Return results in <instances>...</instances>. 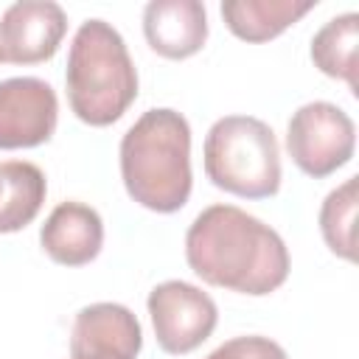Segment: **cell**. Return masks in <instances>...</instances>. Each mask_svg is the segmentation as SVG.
I'll return each instance as SVG.
<instances>
[{"mask_svg": "<svg viewBox=\"0 0 359 359\" xmlns=\"http://www.w3.org/2000/svg\"><path fill=\"white\" fill-rule=\"evenodd\" d=\"M185 261L205 283L250 297L280 289L292 266L283 238L236 205H210L191 222Z\"/></svg>", "mask_w": 359, "mask_h": 359, "instance_id": "6da1fadb", "label": "cell"}, {"mask_svg": "<svg viewBox=\"0 0 359 359\" xmlns=\"http://www.w3.org/2000/svg\"><path fill=\"white\" fill-rule=\"evenodd\" d=\"M126 194L154 210L174 213L191 196V126L171 107L146 109L121 137Z\"/></svg>", "mask_w": 359, "mask_h": 359, "instance_id": "7a4b0ae2", "label": "cell"}, {"mask_svg": "<svg viewBox=\"0 0 359 359\" xmlns=\"http://www.w3.org/2000/svg\"><path fill=\"white\" fill-rule=\"evenodd\" d=\"M67 101L90 126L115 123L137 98V70L123 36L107 20L79 25L67 53Z\"/></svg>", "mask_w": 359, "mask_h": 359, "instance_id": "3957f363", "label": "cell"}, {"mask_svg": "<svg viewBox=\"0 0 359 359\" xmlns=\"http://www.w3.org/2000/svg\"><path fill=\"white\" fill-rule=\"evenodd\" d=\"M208 180L241 199H266L280 188V149L269 123L252 115H224L205 135Z\"/></svg>", "mask_w": 359, "mask_h": 359, "instance_id": "277c9868", "label": "cell"}, {"mask_svg": "<svg viewBox=\"0 0 359 359\" xmlns=\"http://www.w3.org/2000/svg\"><path fill=\"white\" fill-rule=\"evenodd\" d=\"M353 149L356 126L337 104L309 101L292 112L286 126V151L303 174L323 180L351 163Z\"/></svg>", "mask_w": 359, "mask_h": 359, "instance_id": "5b68a950", "label": "cell"}, {"mask_svg": "<svg viewBox=\"0 0 359 359\" xmlns=\"http://www.w3.org/2000/svg\"><path fill=\"white\" fill-rule=\"evenodd\" d=\"M149 317L157 345L182 356L196 351L216 328L219 309L208 292L185 280H163L149 292Z\"/></svg>", "mask_w": 359, "mask_h": 359, "instance_id": "8992f818", "label": "cell"}, {"mask_svg": "<svg viewBox=\"0 0 359 359\" xmlns=\"http://www.w3.org/2000/svg\"><path fill=\"white\" fill-rule=\"evenodd\" d=\"M59 101L48 81L14 76L0 81V149H34L56 132Z\"/></svg>", "mask_w": 359, "mask_h": 359, "instance_id": "52a82bcc", "label": "cell"}, {"mask_svg": "<svg viewBox=\"0 0 359 359\" xmlns=\"http://www.w3.org/2000/svg\"><path fill=\"white\" fill-rule=\"evenodd\" d=\"M67 31V14L53 0H17L0 17V62H48Z\"/></svg>", "mask_w": 359, "mask_h": 359, "instance_id": "ba28073f", "label": "cell"}, {"mask_svg": "<svg viewBox=\"0 0 359 359\" xmlns=\"http://www.w3.org/2000/svg\"><path fill=\"white\" fill-rule=\"evenodd\" d=\"M140 345V323L121 303H90L70 328V359H137Z\"/></svg>", "mask_w": 359, "mask_h": 359, "instance_id": "9c48e42d", "label": "cell"}, {"mask_svg": "<svg viewBox=\"0 0 359 359\" xmlns=\"http://www.w3.org/2000/svg\"><path fill=\"white\" fill-rule=\"evenodd\" d=\"M143 34L154 53L188 59L208 39V11L199 0H151L143 8Z\"/></svg>", "mask_w": 359, "mask_h": 359, "instance_id": "30bf717a", "label": "cell"}, {"mask_svg": "<svg viewBox=\"0 0 359 359\" xmlns=\"http://www.w3.org/2000/svg\"><path fill=\"white\" fill-rule=\"evenodd\" d=\"M39 244L50 261L62 266H84L104 247V222L98 210L84 202H62L45 219Z\"/></svg>", "mask_w": 359, "mask_h": 359, "instance_id": "8fae6325", "label": "cell"}, {"mask_svg": "<svg viewBox=\"0 0 359 359\" xmlns=\"http://www.w3.org/2000/svg\"><path fill=\"white\" fill-rule=\"evenodd\" d=\"M314 6L317 0H227L222 3V20L244 42H269Z\"/></svg>", "mask_w": 359, "mask_h": 359, "instance_id": "7c38bea8", "label": "cell"}, {"mask_svg": "<svg viewBox=\"0 0 359 359\" xmlns=\"http://www.w3.org/2000/svg\"><path fill=\"white\" fill-rule=\"evenodd\" d=\"M359 14L345 11L331 17L311 36V62L320 73L348 81L351 93L359 95Z\"/></svg>", "mask_w": 359, "mask_h": 359, "instance_id": "4fadbf2b", "label": "cell"}, {"mask_svg": "<svg viewBox=\"0 0 359 359\" xmlns=\"http://www.w3.org/2000/svg\"><path fill=\"white\" fill-rule=\"evenodd\" d=\"M45 174L28 160L0 163V233L28 227L45 202Z\"/></svg>", "mask_w": 359, "mask_h": 359, "instance_id": "5bb4252c", "label": "cell"}, {"mask_svg": "<svg viewBox=\"0 0 359 359\" xmlns=\"http://www.w3.org/2000/svg\"><path fill=\"white\" fill-rule=\"evenodd\" d=\"M356 188L359 177H348L323 199L320 208V233L328 250L345 261H356Z\"/></svg>", "mask_w": 359, "mask_h": 359, "instance_id": "9a60e30c", "label": "cell"}, {"mask_svg": "<svg viewBox=\"0 0 359 359\" xmlns=\"http://www.w3.org/2000/svg\"><path fill=\"white\" fill-rule=\"evenodd\" d=\"M205 359H289V356L275 339L250 334V337H233V339L222 342Z\"/></svg>", "mask_w": 359, "mask_h": 359, "instance_id": "2e32d148", "label": "cell"}]
</instances>
